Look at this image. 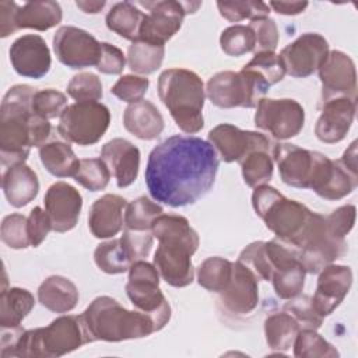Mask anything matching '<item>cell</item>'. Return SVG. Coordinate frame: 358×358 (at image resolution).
Returning <instances> with one entry per match:
<instances>
[{
	"mask_svg": "<svg viewBox=\"0 0 358 358\" xmlns=\"http://www.w3.org/2000/svg\"><path fill=\"white\" fill-rule=\"evenodd\" d=\"M220 159L213 145L196 136L176 134L148 155L145 185L157 203L185 207L204 197L215 182Z\"/></svg>",
	"mask_w": 358,
	"mask_h": 358,
	"instance_id": "1",
	"label": "cell"
},
{
	"mask_svg": "<svg viewBox=\"0 0 358 358\" xmlns=\"http://www.w3.org/2000/svg\"><path fill=\"white\" fill-rule=\"evenodd\" d=\"M35 88L27 84L11 87L3 96L0 106V158L11 166L22 164L32 147H42L52 134L48 119L32 110Z\"/></svg>",
	"mask_w": 358,
	"mask_h": 358,
	"instance_id": "2",
	"label": "cell"
},
{
	"mask_svg": "<svg viewBox=\"0 0 358 358\" xmlns=\"http://www.w3.org/2000/svg\"><path fill=\"white\" fill-rule=\"evenodd\" d=\"M151 232L159 242L152 260L159 277L175 288L190 285L194 278L192 256L200 239L187 218L162 213L154 220Z\"/></svg>",
	"mask_w": 358,
	"mask_h": 358,
	"instance_id": "3",
	"label": "cell"
},
{
	"mask_svg": "<svg viewBox=\"0 0 358 358\" xmlns=\"http://www.w3.org/2000/svg\"><path fill=\"white\" fill-rule=\"evenodd\" d=\"M158 96L182 131L194 134L204 127L206 90L203 80L194 71L164 70L158 77Z\"/></svg>",
	"mask_w": 358,
	"mask_h": 358,
	"instance_id": "4",
	"label": "cell"
},
{
	"mask_svg": "<svg viewBox=\"0 0 358 358\" xmlns=\"http://www.w3.org/2000/svg\"><path fill=\"white\" fill-rule=\"evenodd\" d=\"M92 341H123L155 333L154 323L140 310H127L110 296L95 298L81 313Z\"/></svg>",
	"mask_w": 358,
	"mask_h": 358,
	"instance_id": "5",
	"label": "cell"
},
{
	"mask_svg": "<svg viewBox=\"0 0 358 358\" xmlns=\"http://www.w3.org/2000/svg\"><path fill=\"white\" fill-rule=\"evenodd\" d=\"M87 343H92V338L81 315H63L46 327L24 330L15 344L13 357L55 358L66 355Z\"/></svg>",
	"mask_w": 358,
	"mask_h": 358,
	"instance_id": "6",
	"label": "cell"
},
{
	"mask_svg": "<svg viewBox=\"0 0 358 358\" xmlns=\"http://www.w3.org/2000/svg\"><path fill=\"white\" fill-rule=\"evenodd\" d=\"M252 206L277 239L296 249L313 211L299 201L287 199L268 185L255 187Z\"/></svg>",
	"mask_w": 358,
	"mask_h": 358,
	"instance_id": "7",
	"label": "cell"
},
{
	"mask_svg": "<svg viewBox=\"0 0 358 358\" xmlns=\"http://www.w3.org/2000/svg\"><path fill=\"white\" fill-rule=\"evenodd\" d=\"M270 84L255 70L242 67L241 71H220L210 77L206 95L213 105L221 109L256 108L266 98Z\"/></svg>",
	"mask_w": 358,
	"mask_h": 358,
	"instance_id": "8",
	"label": "cell"
},
{
	"mask_svg": "<svg viewBox=\"0 0 358 358\" xmlns=\"http://www.w3.org/2000/svg\"><path fill=\"white\" fill-rule=\"evenodd\" d=\"M126 294L133 306L150 316L155 331H159L171 319V306L159 289V273L154 264L145 260L131 263Z\"/></svg>",
	"mask_w": 358,
	"mask_h": 358,
	"instance_id": "9",
	"label": "cell"
},
{
	"mask_svg": "<svg viewBox=\"0 0 358 358\" xmlns=\"http://www.w3.org/2000/svg\"><path fill=\"white\" fill-rule=\"evenodd\" d=\"M299 262L309 274H317L326 266L340 259L345 250V239L337 238L327 227L326 217L312 213L310 221L296 246Z\"/></svg>",
	"mask_w": 358,
	"mask_h": 358,
	"instance_id": "10",
	"label": "cell"
},
{
	"mask_svg": "<svg viewBox=\"0 0 358 358\" xmlns=\"http://www.w3.org/2000/svg\"><path fill=\"white\" fill-rule=\"evenodd\" d=\"M110 112L101 102H76L69 105L60 116L59 134L78 145H92L106 133Z\"/></svg>",
	"mask_w": 358,
	"mask_h": 358,
	"instance_id": "11",
	"label": "cell"
},
{
	"mask_svg": "<svg viewBox=\"0 0 358 358\" xmlns=\"http://www.w3.org/2000/svg\"><path fill=\"white\" fill-rule=\"evenodd\" d=\"M150 13L144 15L138 39L164 45L180 29L186 14L196 13L200 1H138Z\"/></svg>",
	"mask_w": 358,
	"mask_h": 358,
	"instance_id": "12",
	"label": "cell"
},
{
	"mask_svg": "<svg viewBox=\"0 0 358 358\" xmlns=\"http://www.w3.org/2000/svg\"><path fill=\"white\" fill-rule=\"evenodd\" d=\"M255 124L277 140H288L303 129L305 110L295 99L263 98L256 106Z\"/></svg>",
	"mask_w": 358,
	"mask_h": 358,
	"instance_id": "13",
	"label": "cell"
},
{
	"mask_svg": "<svg viewBox=\"0 0 358 358\" xmlns=\"http://www.w3.org/2000/svg\"><path fill=\"white\" fill-rule=\"evenodd\" d=\"M53 50L59 62L70 69L96 67L101 42L81 28L64 25L60 27L53 36Z\"/></svg>",
	"mask_w": 358,
	"mask_h": 358,
	"instance_id": "14",
	"label": "cell"
},
{
	"mask_svg": "<svg viewBox=\"0 0 358 358\" xmlns=\"http://www.w3.org/2000/svg\"><path fill=\"white\" fill-rule=\"evenodd\" d=\"M208 143L224 162H241L253 151H268L270 140L259 133L222 123L208 131Z\"/></svg>",
	"mask_w": 358,
	"mask_h": 358,
	"instance_id": "15",
	"label": "cell"
},
{
	"mask_svg": "<svg viewBox=\"0 0 358 358\" xmlns=\"http://www.w3.org/2000/svg\"><path fill=\"white\" fill-rule=\"evenodd\" d=\"M329 53V42L316 32H306L287 45L280 57L285 73L296 78H305L319 70Z\"/></svg>",
	"mask_w": 358,
	"mask_h": 358,
	"instance_id": "16",
	"label": "cell"
},
{
	"mask_svg": "<svg viewBox=\"0 0 358 358\" xmlns=\"http://www.w3.org/2000/svg\"><path fill=\"white\" fill-rule=\"evenodd\" d=\"M358 176L345 169L340 161L330 159L327 155L315 151L313 171L309 179V189L324 200H340L354 192Z\"/></svg>",
	"mask_w": 358,
	"mask_h": 358,
	"instance_id": "17",
	"label": "cell"
},
{
	"mask_svg": "<svg viewBox=\"0 0 358 358\" xmlns=\"http://www.w3.org/2000/svg\"><path fill=\"white\" fill-rule=\"evenodd\" d=\"M317 73L322 83V101L338 96L357 99V71L348 55L329 50Z\"/></svg>",
	"mask_w": 358,
	"mask_h": 358,
	"instance_id": "18",
	"label": "cell"
},
{
	"mask_svg": "<svg viewBox=\"0 0 358 358\" xmlns=\"http://www.w3.org/2000/svg\"><path fill=\"white\" fill-rule=\"evenodd\" d=\"M8 55L13 69L22 77L39 80L50 70V50L39 35L27 34L17 38L10 46Z\"/></svg>",
	"mask_w": 358,
	"mask_h": 358,
	"instance_id": "19",
	"label": "cell"
},
{
	"mask_svg": "<svg viewBox=\"0 0 358 358\" xmlns=\"http://www.w3.org/2000/svg\"><path fill=\"white\" fill-rule=\"evenodd\" d=\"M225 310L234 315H246L259 303V280L241 262L232 263V271L225 288L218 292Z\"/></svg>",
	"mask_w": 358,
	"mask_h": 358,
	"instance_id": "20",
	"label": "cell"
},
{
	"mask_svg": "<svg viewBox=\"0 0 358 358\" xmlns=\"http://www.w3.org/2000/svg\"><path fill=\"white\" fill-rule=\"evenodd\" d=\"M43 203L55 232H67L77 225L83 197L74 186L66 182L53 183L46 190Z\"/></svg>",
	"mask_w": 358,
	"mask_h": 358,
	"instance_id": "21",
	"label": "cell"
},
{
	"mask_svg": "<svg viewBox=\"0 0 358 358\" xmlns=\"http://www.w3.org/2000/svg\"><path fill=\"white\" fill-rule=\"evenodd\" d=\"M352 284V271L348 266L329 264L319 271L317 285L312 303L316 312L326 317L343 302Z\"/></svg>",
	"mask_w": 358,
	"mask_h": 358,
	"instance_id": "22",
	"label": "cell"
},
{
	"mask_svg": "<svg viewBox=\"0 0 358 358\" xmlns=\"http://www.w3.org/2000/svg\"><path fill=\"white\" fill-rule=\"evenodd\" d=\"M357 99L347 96L322 101V113L315 126L316 137L326 144L341 141L352 126Z\"/></svg>",
	"mask_w": 358,
	"mask_h": 358,
	"instance_id": "23",
	"label": "cell"
},
{
	"mask_svg": "<svg viewBox=\"0 0 358 358\" xmlns=\"http://www.w3.org/2000/svg\"><path fill=\"white\" fill-rule=\"evenodd\" d=\"M281 180L292 187L309 189V179L315 164V151L301 148L295 144L281 143L273 148Z\"/></svg>",
	"mask_w": 358,
	"mask_h": 358,
	"instance_id": "24",
	"label": "cell"
},
{
	"mask_svg": "<svg viewBox=\"0 0 358 358\" xmlns=\"http://www.w3.org/2000/svg\"><path fill=\"white\" fill-rule=\"evenodd\" d=\"M101 158L116 179L117 186H130L138 175L140 150L124 138H113L102 145Z\"/></svg>",
	"mask_w": 358,
	"mask_h": 358,
	"instance_id": "25",
	"label": "cell"
},
{
	"mask_svg": "<svg viewBox=\"0 0 358 358\" xmlns=\"http://www.w3.org/2000/svg\"><path fill=\"white\" fill-rule=\"evenodd\" d=\"M127 203L122 196L103 194L91 206L88 214V227L98 239L113 238L120 232L124 224V208Z\"/></svg>",
	"mask_w": 358,
	"mask_h": 358,
	"instance_id": "26",
	"label": "cell"
},
{
	"mask_svg": "<svg viewBox=\"0 0 358 358\" xmlns=\"http://www.w3.org/2000/svg\"><path fill=\"white\" fill-rule=\"evenodd\" d=\"M1 187L7 201L13 207L21 208L38 196L39 180L36 173L22 162L6 169L1 179Z\"/></svg>",
	"mask_w": 358,
	"mask_h": 358,
	"instance_id": "27",
	"label": "cell"
},
{
	"mask_svg": "<svg viewBox=\"0 0 358 358\" xmlns=\"http://www.w3.org/2000/svg\"><path fill=\"white\" fill-rule=\"evenodd\" d=\"M123 126L137 138L148 141L157 138L162 133L164 117L152 102L141 99L129 103L124 109Z\"/></svg>",
	"mask_w": 358,
	"mask_h": 358,
	"instance_id": "28",
	"label": "cell"
},
{
	"mask_svg": "<svg viewBox=\"0 0 358 358\" xmlns=\"http://www.w3.org/2000/svg\"><path fill=\"white\" fill-rule=\"evenodd\" d=\"M78 296L76 284L62 275L48 277L38 288L39 303L55 313L73 310L78 302Z\"/></svg>",
	"mask_w": 358,
	"mask_h": 358,
	"instance_id": "29",
	"label": "cell"
},
{
	"mask_svg": "<svg viewBox=\"0 0 358 358\" xmlns=\"http://www.w3.org/2000/svg\"><path fill=\"white\" fill-rule=\"evenodd\" d=\"M62 17V7L57 1H29L18 7L15 15V25L17 29L31 28L36 31H48L60 24Z\"/></svg>",
	"mask_w": 358,
	"mask_h": 358,
	"instance_id": "30",
	"label": "cell"
},
{
	"mask_svg": "<svg viewBox=\"0 0 358 358\" xmlns=\"http://www.w3.org/2000/svg\"><path fill=\"white\" fill-rule=\"evenodd\" d=\"M39 158L45 169L56 178H74L80 165V159L70 144L59 140L42 145L39 148Z\"/></svg>",
	"mask_w": 358,
	"mask_h": 358,
	"instance_id": "31",
	"label": "cell"
},
{
	"mask_svg": "<svg viewBox=\"0 0 358 358\" xmlns=\"http://www.w3.org/2000/svg\"><path fill=\"white\" fill-rule=\"evenodd\" d=\"M35 306L34 295L25 288H3L0 299V326L17 327Z\"/></svg>",
	"mask_w": 358,
	"mask_h": 358,
	"instance_id": "32",
	"label": "cell"
},
{
	"mask_svg": "<svg viewBox=\"0 0 358 358\" xmlns=\"http://www.w3.org/2000/svg\"><path fill=\"white\" fill-rule=\"evenodd\" d=\"M301 326L288 312H277L266 317L264 336L268 347L277 352L288 351L299 333Z\"/></svg>",
	"mask_w": 358,
	"mask_h": 358,
	"instance_id": "33",
	"label": "cell"
},
{
	"mask_svg": "<svg viewBox=\"0 0 358 358\" xmlns=\"http://www.w3.org/2000/svg\"><path fill=\"white\" fill-rule=\"evenodd\" d=\"M144 13L130 1L116 3L106 14V27L119 36L131 42L138 39Z\"/></svg>",
	"mask_w": 358,
	"mask_h": 358,
	"instance_id": "34",
	"label": "cell"
},
{
	"mask_svg": "<svg viewBox=\"0 0 358 358\" xmlns=\"http://www.w3.org/2000/svg\"><path fill=\"white\" fill-rule=\"evenodd\" d=\"M164 55V45L137 39L127 49V64L133 73L151 74L161 67Z\"/></svg>",
	"mask_w": 358,
	"mask_h": 358,
	"instance_id": "35",
	"label": "cell"
},
{
	"mask_svg": "<svg viewBox=\"0 0 358 358\" xmlns=\"http://www.w3.org/2000/svg\"><path fill=\"white\" fill-rule=\"evenodd\" d=\"M305 275L306 271L299 260L275 270L271 277L275 295L285 301L298 296L303 291Z\"/></svg>",
	"mask_w": 358,
	"mask_h": 358,
	"instance_id": "36",
	"label": "cell"
},
{
	"mask_svg": "<svg viewBox=\"0 0 358 358\" xmlns=\"http://www.w3.org/2000/svg\"><path fill=\"white\" fill-rule=\"evenodd\" d=\"M232 271V262L213 256L206 259L197 268V282L207 291L221 292L229 281Z\"/></svg>",
	"mask_w": 358,
	"mask_h": 358,
	"instance_id": "37",
	"label": "cell"
},
{
	"mask_svg": "<svg viewBox=\"0 0 358 358\" xmlns=\"http://www.w3.org/2000/svg\"><path fill=\"white\" fill-rule=\"evenodd\" d=\"M164 213L159 203L141 196L124 208V228L133 231H151L154 220Z\"/></svg>",
	"mask_w": 358,
	"mask_h": 358,
	"instance_id": "38",
	"label": "cell"
},
{
	"mask_svg": "<svg viewBox=\"0 0 358 358\" xmlns=\"http://www.w3.org/2000/svg\"><path fill=\"white\" fill-rule=\"evenodd\" d=\"M94 262L106 274H122L131 266L120 239H110L96 246Z\"/></svg>",
	"mask_w": 358,
	"mask_h": 358,
	"instance_id": "39",
	"label": "cell"
},
{
	"mask_svg": "<svg viewBox=\"0 0 358 358\" xmlns=\"http://www.w3.org/2000/svg\"><path fill=\"white\" fill-rule=\"evenodd\" d=\"M292 347L296 358H334L340 355L329 341L312 329H301Z\"/></svg>",
	"mask_w": 358,
	"mask_h": 358,
	"instance_id": "40",
	"label": "cell"
},
{
	"mask_svg": "<svg viewBox=\"0 0 358 358\" xmlns=\"http://www.w3.org/2000/svg\"><path fill=\"white\" fill-rule=\"evenodd\" d=\"M243 182L249 187H257L266 185L273 178V158L268 151H253L248 154L241 162Z\"/></svg>",
	"mask_w": 358,
	"mask_h": 358,
	"instance_id": "41",
	"label": "cell"
},
{
	"mask_svg": "<svg viewBox=\"0 0 358 358\" xmlns=\"http://www.w3.org/2000/svg\"><path fill=\"white\" fill-rule=\"evenodd\" d=\"M110 179V171L102 158L80 159L74 180L91 192L103 190Z\"/></svg>",
	"mask_w": 358,
	"mask_h": 358,
	"instance_id": "42",
	"label": "cell"
},
{
	"mask_svg": "<svg viewBox=\"0 0 358 358\" xmlns=\"http://www.w3.org/2000/svg\"><path fill=\"white\" fill-rule=\"evenodd\" d=\"M220 46L225 55L239 57L256 49L255 34L249 25L228 27L221 32Z\"/></svg>",
	"mask_w": 358,
	"mask_h": 358,
	"instance_id": "43",
	"label": "cell"
},
{
	"mask_svg": "<svg viewBox=\"0 0 358 358\" xmlns=\"http://www.w3.org/2000/svg\"><path fill=\"white\" fill-rule=\"evenodd\" d=\"M238 262L245 264L256 277L257 280L271 281L273 268L266 252V242L256 241L249 243L239 255Z\"/></svg>",
	"mask_w": 358,
	"mask_h": 358,
	"instance_id": "44",
	"label": "cell"
},
{
	"mask_svg": "<svg viewBox=\"0 0 358 358\" xmlns=\"http://www.w3.org/2000/svg\"><path fill=\"white\" fill-rule=\"evenodd\" d=\"M221 17L229 22H239L242 20H255L259 17H268L270 7L263 1H217Z\"/></svg>",
	"mask_w": 358,
	"mask_h": 358,
	"instance_id": "45",
	"label": "cell"
},
{
	"mask_svg": "<svg viewBox=\"0 0 358 358\" xmlns=\"http://www.w3.org/2000/svg\"><path fill=\"white\" fill-rule=\"evenodd\" d=\"M0 235L1 241L11 249H25L31 246L28 235V218L22 214L14 213L6 215L1 221Z\"/></svg>",
	"mask_w": 358,
	"mask_h": 358,
	"instance_id": "46",
	"label": "cell"
},
{
	"mask_svg": "<svg viewBox=\"0 0 358 358\" xmlns=\"http://www.w3.org/2000/svg\"><path fill=\"white\" fill-rule=\"evenodd\" d=\"M67 94L77 102H98L102 98V83L94 73H78L70 80Z\"/></svg>",
	"mask_w": 358,
	"mask_h": 358,
	"instance_id": "47",
	"label": "cell"
},
{
	"mask_svg": "<svg viewBox=\"0 0 358 358\" xmlns=\"http://www.w3.org/2000/svg\"><path fill=\"white\" fill-rule=\"evenodd\" d=\"M66 108H67V96L57 90L46 88V90L35 91L34 94L32 110L48 120L62 116Z\"/></svg>",
	"mask_w": 358,
	"mask_h": 358,
	"instance_id": "48",
	"label": "cell"
},
{
	"mask_svg": "<svg viewBox=\"0 0 358 358\" xmlns=\"http://www.w3.org/2000/svg\"><path fill=\"white\" fill-rule=\"evenodd\" d=\"M245 67L257 71L270 85L280 83L285 76L282 60L275 52H256Z\"/></svg>",
	"mask_w": 358,
	"mask_h": 358,
	"instance_id": "49",
	"label": "cell"
},
{
	"mask_svg": "<svg viewBox=\"0 0 358 358\" xmlns=\"http://www.w3.org/2000/svg\"><path fill=\"white\" fill-rule=\"evenodd\" d=\"M284 310L295 317L301 329L317 330L322 326L323 317L316 312L312 303V296L309 295L299 294L298 296L288 299V302L284 306Z\"/></svg>",
	"mask_w": 358,
	"mask_h": 358,
	"instance_id": "50",
	"label": "cell"
},
{
	"mask_svg": "<svg viewBox=\"0 0 358 358\" xmlns=\"http://www.w3.org/2000/svg\"><path fill=\"white\" fill-rule=\"evenodd\" d=\"M120 242L123 249L131 263L137 260H144L152 248L154 235L151 231H133L124 229Z\"/></svg>",
	"mask_w": 358,
	"mask_h": 358,
	"instance_id": "51",
	"label": "cell"
},
{
	"mask_svg": "<svg viewBox=\"0 0 358 358\" xmlns=\"http://www.w3.org/2000/svg\"><path fill=\"white\" fill-rule=\"evenodd\" d=\"M148 85H150L148 78L134 76V74H126V76H122L112 85L110 92L123 102L134 103L143 99V96L148 90Z\"/></svg>",
	"mask_w": 358,
	"mask_h": 358,
	"instance_id": "52",
	"label": "cell"
},
{
	"mask_svg": "<svg viewBox=\"0 0 358 358\" xmlns=\"http://www.w3.org/2000/svg\"><path fill=\"white\" fill-rule=\"evenodd\" d=\"M250 29L255 34L257 52H274L278 45V28L270 17L250 20Z\"/></svg>",
	"mask_w": 358,
	"mask_h": 358,
	"instance_id": "53",
	"label": "cell"
},
{
	"mask_svg": "<svg viewBox=\"0 0 358 358\" xmlns=\"http://www.w3.org/2000/svg\"><path fill=\"white\" fill-rule=\"evenodd\" d=\"M355 206L354 204H345L334 211H331L326 217V222L329 229L331 231L333 235L337 238H345V235L354 228L355 224Z\"/></svg>",
	"mask_w": 358,
	"mask_h": 358,
	"instance_id": "54",
	"label": "cell"
},
{
	"mask_svg": "<svg viewBox=\"0 0 358 358\" xmlns=\"http://www.w3.org/2000/svg\"><path fill=\"white\" fill-rule=\"evenodd\" d=\"M53 231L50 218L46 213V210H42L41 207H34L28 215V235L31 241L32 248H38L48 234Z\"/></svg>",
	"mask_w": 358,
	"mask_h": 358,
	"instance_id": "55",
	"label": "cell"
},
{
	"mask_svg": "<svg viewBox=\"0 0 358 358\" xmlns=\"http://www.w3.org/2000/svg\"><path fill=\"white\" fill-rule=\"evenodd\" d=\"M124 66L126 57L123 52L108 42H101V53L96 69L103 74H120Z\"/></svg>",
	"mask_w": 358,
	"mask_h": 358,
	"instance_id": "56",
	"label": "cell"
},
{
	"mask_svg": "<svg viewBox=\"0 0 358 358\" xmlns=\"http://www.w3.org/2000/svg\"><path fill=\"white\" fill-rule=\"evenodd\" d=\"M18 4L14 1H0V36L7 38L17 29L15 15L18 11Z\"/></svg>",
	"mask_w": 358,
	"mask_h": 358,
	"instance_id": "57",
	"label": "cell"
},
{
	"mask_svg": "<svg viewBox=\"0 0 358 358\" xmlns=\"http://www.w3.org/2000/svg\"><path fill=\"white\" fill-rule=\"evenodd\" d=\"M268 7H271L278 14L296 15L305 11L308 1H270Z\"/></svg>",
	"mask_w": 358,
	"mask_h": 358,
	"instance_id": "58",
	"label": "cell"
},
{
	"mask_svg": "<svg viewBox=\"0 0 358 358\" xmlns=\"http://www.w3.org/2000/svg\"><path fill=\"white\" fill-rule=\"evenodd\" d=\"M340 164L348 169L352 175L358 176V165H357V141H352L350 147L344 151L343 157L338 159Z\"/></svg>",
	"mask_w": 358,
	"mask_h": 358,
	"instance_id": "59",
	"label": "cell"
},
{
	"mask_svg": "<svg viewBox=\"0 0 358 358\" xmlns=\"http://www.w3.org/2000/svg\"><path fill=\"white\" fill-rule=\"evenodd\" d=\"M106 1H88V0H77L76 6L85 14H98L103 7Z\"/></svg>",
	"mask_w": 358,
	"mask_h": 358,
	"instance_id": "60",
	"label": "cell"
}]
</instances>
